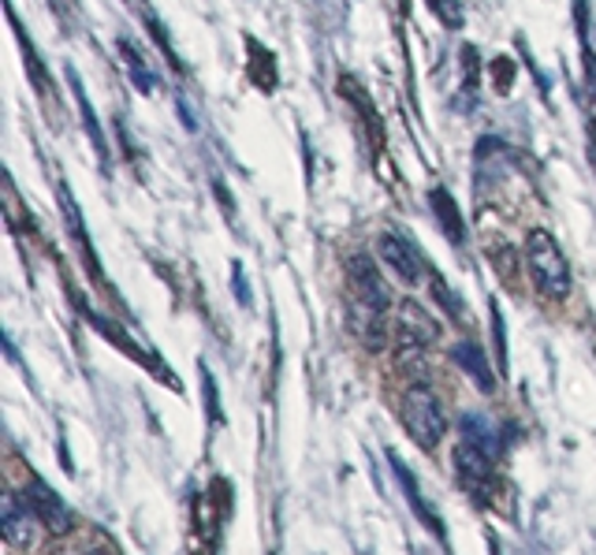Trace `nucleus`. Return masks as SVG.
<instances>
[{"label": "nucleus", "instance_id": "dca6fc26", "mask_svg": "<svg viewBox=\"0 0 596 555\" xmlns=\"http://www.w3.org/2000/svg\"><path fill=\"white\" fill-rule=\"evenodd\" d=\"M232 284H235V298H239L243 306H250V291H246V276H243L239 265L232 269Z\"/></svg>", "mask_w": 596, "mask_h": 555}, {"label": "nucleus", "instance_id": "39448f33", "mask_svg": "<svg viewBox=\"0 0 596 555\" xmlns=\"http://www.w3.org/2000/svg\"><path fill=\"white\" fill-rule=\"evenodd\" d=\"M395 336H399V347H407V351H425L429 343L440 339V325L433 321V314H429L425 306L407 298V302H399V314H395Z\"/></svg>", "mask_w": 596, "mask_h": 555}, {"label": "nucleus", "instance_id": "f3484780", "mask_svg": "<svg viewBox=\"0 0 596 555\" xmlns=\"http://www.w3.org/2000/svg\"><path fill=\"white\" fill-rule=\"evenodd\" d=\"M593 164H596V109H593Z\"/></svg>", "mask_w": 596, "mask_h": 555}, {"label": "nucleus", "instance_id": "f8f14e48", "mask_svg": "<svg viewBox=\"0 0 596 555\" xmlns=\"http://www.w3.org/2000/svg\"><path fill=\"white\" fill-rule=\"evenodd\" d=\"M68 82H71V94H75V101H79V112H82V127L90 131V142H94L97 157H101V161H109L105 135H101V127H97V116H94V105H90V97H86V90H82V79H79V71H75V68H68Z\"/></svg>", "mask_w": 596, "mask_h": 555}, {"label": "nucleus", "instance_id": "2eb2a0df", "mask_svg": "<svg viewBox=\"0 0 596 555\" xmlns=\"http://www.w3.org/2000/svg\"><path fill=\"white\" fill-rule=\"evenodd\" d=\"M60 205H64V213H68V224H71V235L79 239V246L86 250V258L94 261V250H90V243H86V232H82V217H79V205L75 198H71V191L68 187H60Z\"/></svg>", "mask_w": 596, "mask_h": 555}, {"label": "nucleus", "instance_id": "0eeeda50", "mask_svg": "<svg viewBox=\"0 0 596 555\" xmlns=\"http://www.w3.org/2000/svg\"><path fill=\"white\" fill-rule=\"evenodd\" d=\"M23 503H27V511L34 515L41 526H49L53 533H68L71 530V515H68V507L56 500V492L45 485V481H38V477H30L27 481V492H23Z\"/></svg>", "mask_w": 596, "mask_h": 555}, {"label": "nucleus", "instance_id": "4468645a", "mask_svg": "<svg viewBox=\"0 0 596 555\" xmlns=\"http://www.w3.org/2000/svg\"><path fill=\"white\" fill-rule=\"evenodd\" d=\"M120 49H123V60H127L135 86L142 90V94H153V90H157V75H153V71L146 68V60H142V49L131 38H120Z\"/></svg>", "mask_w": 596, "mask_h": 555}, {"label": "nucleus", "instance_id": "ddd939ff", "mask_svg": "<svg viewBox=\"0 0 596 555\" xmlns=\"http://www.w3.org/2000/svg\"><path fill=\"white\" fill-rule=\"evenodd\" d=\"M462 440H466V444H474V448H481V451H489V455H496V451H500L496 425H492L489 418H481V414H466V418H462Z\"/></svg>", "mask_w": 596, "mask_h": 555}, {"label": "nucleus", "instance_id": "423d86ee", "mask_svg": "<svg viewBox=\"0 0 596 555\" xmlns=\"http://www.w3.org/2000/svg\"><path fill=\"white\" fill-rule=\"evenodd\" d=\"M455 470H459V481L466 485L474 496H489L492 485H496V470H492V455L481 451L474 444H462L455 448Z\"/></svg>", "mask_w": 596, "mask_h": 555}, {"label": "nucleus", "instance_id": "6e6552de", "mask_svg": "<svg viewBox=\"0 0 596 555\" xmlns=\"http://www.w3.org/2000/svg\"><path fill=\"white\" fill-rule=\"evenodd\" d=\"M30 526H34V515L27 511V503L8 492V496L0 500V530H4V541L23 548L30 541Z\"/></svg>", "mask_w": 596, "mask_h": 555}, {"label": "nucleus", "instance_id": "20e7f679", "mask_svg": "<svg viewBox=\"0 0 596 555\" xmlns=\"http://www.w3.org/2000/svg\"><path fill=\"white\" fill-rule=\"evenodd\" d=\"M377 250H380V258L388 261V269H392L403 284H418L421 276H425V261H421V250H418V246L410 243L399 228L380 232Z\"/></svg>", "mask_w": 596, "mask_h": 555}, {"label": "nucleus", "instance_id": "f257e3e1", "mask_svg": "<svg viewBox=\"0 0 596 555\" xmlns=\"http://www.w3.org/2000/svg\"><path fill=\"white\" fill-rule=\"evenodd\" d=\"M347 280H351V332L369 351H380L388 332V287L366 254L347 261Z\"/></svg>", "mask_w": 596, "mask_h": 555}, {"label": "nucleus", "instance_id": "7ed1b4c3", "mask_svg": "<svg viewBox=\"0 0 596 555\" xmlns=\"http://www.w3.org/2000/svg\"><path fill=\"white\" fill-rule=\"evenodd\" d=\"M403 425H407V433L414 436L425 451H433L440 440H444L448 414H444V403H440V395L429 384L407 388V395H403Z\"/></svg>", "mask_w": 596, "mask_h": 555}, {"label": "nucleus", "instance_id": "1a4fd4ad", "mask_svg": "<svg viewBox=\"0 0 596 555\" xmlns=\"http://www.w3.org/2000/svg\"><path fill=\"white\" fill-rule=\"evenodd\" d=\"M388 462H392V470H395V477H399V485H403V492H407V500H410V511L425 522L429 530L436 533L440 541H444V522H440L436 515H433V507L425 503V496H421V489L414 485V477H410V470H407V462L395 455V451H388Z\"/></svg>", "mask_w": 596, "mask_h": 555}, {"label": "nucleus", "instance_id": "a211bd4d", "mask_svg": "<svg viewBox=\"0 0 596 555\" xmlns=\"http://www.w3.org/2000/svg\"><path fill=\"white\" fill-rule=\"evenodd\" d=\"M86 555H112V552H105V548H94V552H86Z\"/></svg>", "mask_w": 596, "mask_h": 555}, {"label": "nucleus", "instance_id": "9d476101", "mask_svg": "<svg viewBox=\"0 0 596 555\" xmlns=\"http://www.w3.org/2000/svg\"><path fill=\"white\" fill-rule=\"evenodd\" d=\"M451 358L466 369L470 377H474V384L481 388L485 395H492L496 392V377H492V366H489V358H485V351L481 347H474V343H459L455 351H451Z\"/></svg>", "mask_w": 596, "mask_h": 555}, {"label": "nucleus", "instance_id": "9b49d317", "mask_svg": "<svg viewBox=\"0 0 596 555\" xmlns=\"http://www.w3.org/2000/svg\"><path fill=\"white\" fill-rule=\"evenodd\" d=\"M429 205H433L440 228H444V235H448L451 243H462V239H466V224H462V213H459L455 198H451V194H448L444 187L429 191Z\"/></svg>", "mask_w": 596, "mask_h": 555}, {"label": "nucleus", "instance_id": "f03ea898", "mask_svg": "<svg viewBox=\"0 0 596 555\" xmlns=\"http://www.w3.org/2000/svg\"><path fill=\"white\" fill-rule=\"evenodd\" d=\"M526 265H530L533 284L548 298L571 295V265H567V254L559 250V243L552 239V232L533 228L526 235Z\"/></svg>", "mask_w": 596, "mask_h": 555}]
</instances>
